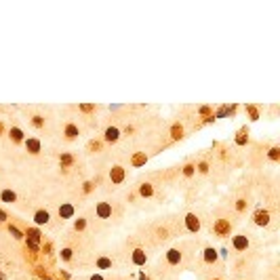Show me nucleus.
<instances>
[{
  "label": "nucleus",
  "mask_w": 280,
  "mask_h": 280,
  "mask_svg": "<svg viewBox=\"0 0 280 280\" xmlns=\"http://www.w3.org/2000/svg\"><path fill=\"white\" fill-rule=\"evenodd\" d=\"M97 213H99V217H110V215H112V207H110V204H105V202H101V204H99V207H97Z\"/></svg>",
  "instance_id": "nucleus-2"
},
{
  "label": "nucleus",
  "mask_w": 280,
  "mask_h": 280,
  "mask_svg": "<svg viewBox=\"0 0 280 280\" xmlns=\"http://www.w3.org/2000/svg\"><path fill=\"white\" fill-rule=\"evenodd\" d=\"M2 200H4V202H13V200H15V194H13L11 190H6V192L2 194Z\"/></svg>",
  "instance_id": "nucleus-9"
},
{
  "label": "nucleus",
  "mask_w": 280,
  "mask_h": 280,
  "mask_svg": "<svg viewBox=\"0 0 280 280\" xmlns=\"http://www.w3.org/2000/svg\"><path fill=\"white\" fill-rule=\"evenodd\" d=\"M13 139H21V131H19V128H13Z\"/></svg>",
  "instance_id": "nucleus-12"
},
{
  "label": "nucleus",
  "mask_w": 280,
  "mask_h": 280,
  "mask_svg": "<svg viewBox=\"0 0 280 280\" xmlns=\"http://www.w3.org/2000/svg\"><path fill=\"white\" fill-rule=\"evenodd\" d=\"M133 261H135V263H137V265H141V263H145V253H143V251H139V249H137V251H135V253H133Z\"/></svg>",
  "instance_id": "nucleus-5"
},
{
  "label": "nucleus",
  "mask_w": 280,
  "mask_h": 280,
  "mask_svg": "<svg viewBox=\"0 0 280 280\" xmlns=\"http://www.w3.org/2000/svg\"><path fill=\"white\" fill-rule=\"evenodd\" d=\"M177 259H179V251H171V253H169V261H171V263H175Z\"/></svg>",
  "instance_id": "nucleus-10"
},
{
  "label": "nucleus",
  "mask_w": 280,
  "mask_h": 280,
  "mask_svg": "<svg viewBox=\"0 0 280 280\" xmlns=\"http://www.w3.org/2000/svg\"><path fill=\"white\" fill-rule=\"evenodd\" d=\"M105 139L107 141H116L118 139V128H107V131H105Z\"/></svg>",
  "instance_id": "nucleus-7"
},
{
  "label": "nucleus",
  "mask_w": 280,
  "mask_h": 280,
  "mask_svg": "<svg viewBox=\"0 0 280 280\" xmlns=\"http://www.w3.org/2000/svg\"><path fill=\"white\" fill-rule=\"evenodd\" d=\"M68 135L74 137V135H76V127H68Z\"/></svg>",
  "instance_id": "nucleus-14"
},
{
  "label": "nucleus",
  "mask_w": 280,
  "mask_h": 280,
  "mask_svg": "<svg viewBox=\"0 0 280 280\" xmlns=\"http://www.w3.org/2000/svg\"><path fill=\"white\" fill-rule=\"evenodd\" d=\"M246 244H249L246 236H236V238H234V249H236V251H244Z\"/></svg>",
  "instance_id": "nucleus-1"
},
{
  "label": "nucleus",
  "mask_w": 280,
  "mask_h": 280,
  "mask_svg": "<svg viewBox=\"0 0 280 280\" xmlns=\"http://www.w3.org/2000/svg\"><path fill=\"white\" fill-rule=\"evenodd\" d=\"M34 219H36V223H38V225H42V223L48 221V213H47V211H38V213L34 215Z\"/></svg>",
  "instance_id": "nucleus-4"
},
{
  "label": "nucleus",
  "mask_w": 280,
  "mask_h": 280,
  "mask_svg": "<svg viewBox=\"0 0 280 280\" xmlns=\"http://www.w3.org/2000/svg\"><path fill=\"white\" fill-rule=\"evenodd\" d=\"M120 179H122V173L116 171V173H114V181H120Z\"/></svg>",
  "instance_id": "nucleus-15"
},
{
  "label": "nucleus",
  "mask_w": 280,
  "mask_h": 280,
  "mask_svg": "<svg viewBox=\"0 0 280 280\" xmlns=\"http://www.w3.org/2000/svg\"><path fill=\"white\" fill-rule=\"evenodd\" d=\"M141 194H143V196H145V194H152V187L143 186V187H141Z\"/></svg>",
  "instance_id": "nucleus-13"
},
{
  "label": "nucleus",
  "mask_w": 280,
  "mask_h": 280,
  "mask_svg": "<svg viewBox=\"0 0 280 280\" xmlns=\"http://www.w3.org/2000/svg\"><path fill=\"white\" fill-rule=\"evenodd\" d=\"M91 280H103V278H101V276H93Z\"/></svg>",
  "instance_id": "nucleus-16"
},
{
  "label": "nucleus",
  "mask_w": 280,
  "mask_h": 280,
  "mask_svg": "<svg viewBox=\"0 0 280 280\" xmlns=\"http://www.w3.org/2000/svg\"><path fill=\"white\" fill-rule=\"evenodd\" d=\"M25 145H27V148L32 150V154H36L38 150H40V143H38L36 139H27V141H25Z\"/></svg>",
  "instance_id": "nucleus-8"
},
{
  "label": "nucleus",
  "mask_w": 280,
  "mask_h": 280,
  "mask_svg": "<svg viewBox=\"0 0 280 280\" xmlns=\"http://www.w3.org/2000/svg\"><path fill=\"white\" fill-rule=\"evenodd\" d=\"M215 259H217L215 251H213V249H209V251H207V261H215Z\"/></svg>",
  "instance_id": "nucleus-11"
},
{
  "label": "nucleus",
  "mask_w": 280,
  "mask_h": 280,
  "mask_svg": "<svg viewBox=\"0 0 280 280\" xmlns=\"http://www.w3.org/2000/svg\"><path fill=\"white\" fill-rule=\"evenodd\" d=\"M187 228H190V232H196V230H198V228H200L198 219H196V217H194V215H190V217H187Z\"/></svg>",
  "instance_id": "nucleus-6"
},
{
  "label": "nucleus",
  "mask_w": 280,
  "mask_h": 280,
  "mask_svg": "<svg viewBox=\"0 0 280 280\" xmlns=\"http://www.w3.org/2000/svg\"><path fill=\"white\" fill-rule=\"evenodd\" d=\"M59 215H61L63 219L72 217V215H74V207H72V204H63V207H59Z\"/></svg>",
  "instance_id": "nucleus-3"
}]
</instances>
